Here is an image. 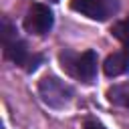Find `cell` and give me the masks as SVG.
Returning <instances> with one entry per match:
<instances>
[{"instance_id":"obj_7","label":"cell","mask_w":129,"mask_h":129,"mask_svg":"<svg viewBox=\"0 0 129 129\" xmlns=\"http://www.w3.org/2000/svg\"><path fill=\"white\" fill-rule=\"evenodd\" d=\"M109 101L129 109V91L125 87H113V89H109Z\"/></svg>"},{"instance_id":"obj_5","label":"cell","mask_w":129,"mask_h":129,"mask_svg":"<svg viewBox=\"0 0 129 129\" xmlns=\"http://www.w3.org/2000/svg\"><path fill=\"white\" fill-rule=\"evenodd\" d=\"M54 24V16H52V10L46 6V4H40V2H34L28 6L26 14H24V20H22V26L28 34H34V36H44L50 32Z\"/></svg>"},{"instance_id":"obj_6","label":"cell","mask_w":129,"mask_h":129,"mask_svg":"<svg viewBox=\"0 0 129 129\" xmlns=\"http://www.w3.org/2000/svg\"><path fill=\"white\" fill-rule=\"evenodd\" d=\"M71 8L91 20L105 22L119 12V0H71Z\"/></svg>"},{"instance_id":"obj_1","label":"cell","mask_w":129,"mask_h":129,"mask_svg":"<svg viewBox=\"0 0 129 129\" xmlns=\"http://www.w3.org/2000/svg\"><path fill=\"white\" fill-rule=\"evenodd\" d=\"M2 48H4V56L8 60H12L16 67H22L28 73L36 71L38 64L42 62L40 54H34L28 50V44L18 36L14 24L8 18H2Z\"/></svg>"},{"instance_id":"obj_8","label":"cell","mask_w":129,"mask_h":129,"mask_svg":"<svg viewBox=\"0 0 129 129\" xmlns=\"http://www.w3.org/2000/svg\"><path fill=\"white\" fill-rule=\"evenodd\" d=\"M83 129H107L101 121H97V119H93V117H87L85 119V123H83Z\"/></svg>"},{"instance_id":"obj_3","label":"cell","mask_w":129,"mask_h":129,"mask_svg":"<svg viewBox=\"0 0 129 129\" xmlns=\"http://www.w3.org/2000/svg\"><path fill=\"white\" fill-rule=\"evenodd\" d=\"M111 32H113V36H117L121 40L123 46H121V50H117L105 58L103 71L107 77H119L129 71V18L113 24Z\"/></svg>"},{"instance_id":"obj_4","label":"cell","mask_w":129,"mask_h":129,"mask_svg":"<svg viewBox=\"0 0 129 129\" xmlns=\"http://www.w3.org/2000/svg\"><path fill=\"white\" fill-rule=\"evenodd\" d=\"M38 95L42 99L44 105L52 107V109H62L73 101V87L67 85L64 81H60L54 75H46L38 81Z\"/></svg>"},{"instance_id":"obj_2","label":"cell","mask_w":129,"mask_h":129,"mask_svg":"<svg viewBox=\"0 0 129 129\" xmlns=\"http://www.w3.org/2000/svg\"><path fill=\"white\" fill-rule=\"evenodd\" d=\"M58 62L69 77L85 85H91L97 77V52L91 48L85 52H75V50L64 48L58 52Z\"/></svg>"},{"instance_id":"obj_9","label":"cell","mask_w":129,"mask_h":129,"mask_svg":"<svg viewBox=\"0 0 129 129\" xmlns=\"http://www.w3.org/2000/svg\"><path fill=\"white\" fill-rule=\"evenodd\" d=\"M48 2H58V0H48Z\"/></svg>"}]
</instances>
